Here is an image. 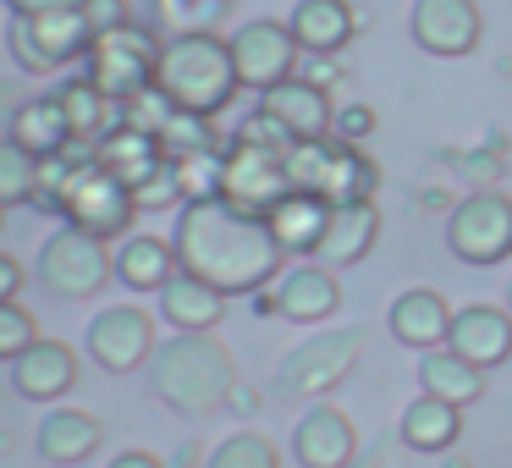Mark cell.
Returning a JSON list of instances; mask_svg holds the SVG:
<instances>
[{"mask_svg":"<svg viewBox=\"0 0 512 468\" xmlns=\"http://www.w3.org/2000/svg\"><path fill=\"white\" fill-rule=\"evenodd\" d=\"M171 248H177V270L210 281L226 298H254L287 265V254L276 248L265 215H248L226 199H188L182 204Z\"/></svg>","mask_w":512,"mask_h":468,"instance_id":"cell-1","label":"cell"},{"mask_svg":"<svg viewBox=\"0 0 512 468\" xmlns=\"http://www.w3.org/2000/svg\"><path fill=\"white\" fill-rule=\"evenodd\" d=\"M149 386H155V397L166 402L171 413H182V419H210V413H221L237 391V358L215 331H204V336L177 331L171 342L155 347V358H149Z\"/></svg>","mask_w":512,"mask_h":468,"instance_id":"cell-2","label":"cell"},{"mask_svg":"<svg viewBox=\"0 0 512 468\" xmlns=\"http://www.w3.org/2000/svg\"><path fill=\"white\" fill-rule=\"evenodd\" d=\"M155 89L166 94L177 111L193 116H221L237 100V67H232V45L221 34H171L160 45V67H155Z\"/></svg>","mask_w":512,"mask_h":468,"instance_id":"cell-3","label":"cell"},{"mask_svg":"<svg viewBox=\"0 0 512 468\" xmlns=\"http://www.w3.org/2000/svg\"><path fill=\"white\" fill-rule=\"evenodd\" d=\"M287 182L325 204H353V199H375L380 166L358 144H342L331 133V138H309V144L287 149Z\"/></svg>","mask_w":512,"mask_h":468,"instance_id":"cell-4","label":"cell"},{"mask_svg":"<svg viewBox=\"0 0 512 468\" xmlns=\"http://www.w3.org/2000/svg\"><path fill=\"white\" fill-rule=\"evenodd\" d=\"M160 45L166 34H155L149 23H122L111 34H94L89 56H83V78L105 94V100H133V94L155 89V67H160Z\"/></svg>","mask_w":512,"mask_h":468,"instance_id":"cell-5","label":"cell"},{"mask_svg":"<svg viewBox=\"0 0 512 468\" xmlns=\"http://www.w3.org/2000/svg\"><path fill=\"white\" fill-rule=\"evenodd\" d=\"M111 276H116L111 243L78 232V226H61V232H50L45 248H39V287H45L50 298L83 303V298H94V292H100Z\"/></svg>","mask_w":512,"mask_h":468,"instance_id":"cell-6","label":"cell"},{"mask_svg":"<svg viewBox=\"0 0 512 468\" xmlns=\"http://www.w3.org/2000/svg\"><path fill=\"white\" fill-rule=\"evenodd\" d=\"M94 45L89 17L78 12H39V17H12V34H6V50L23 72L45 78V72H61L72 61H83Z\"/></svg>","mask_w":512,"mask_h":468,"instance_id":"cell-7","label":"cell"},{"mask_svg":"<svg viewBox=\"0 0 512 468\" xmlns=\"http://www.w3.org/2000/svg\"><path fill=\"white\" fill-rule=\"evenodd\" d=\"M364 347H369L364 325H342V331L309 336L303 347H292V353H287L276 386L287 391V397H325V391H336L358 369V353H364Z\"/></svg>","mask_w":512,"mask_h":468,"instance_id":"cell-8","label":"cell"},{"mask_svg":"<svg viewBox=\"0 0 512 468\" xmlns=\"http://www.w3.org/2000/svg\"><path fill=\"white\" fill-rule=\"evenodd\" d=\"M133 215H138V204H133V188H127V182H116L111 171H100L94 160H83V166L72 171L67 199H61V221L67 226L111 243V237L133 232Z\"/></svg>","mask_w":512,"mask_h":468,"instance_id":"cell-9","label":"cell"},{"mask_svg":"<svg viewBox=\"0 0 512 468\" xmlns=\"http://www.w3.org/2000/svg\"><path fill=\"white\" fill-rule=\"evenodd\" d=\"M446 248H452L463 265H501L512 254V199L496 188L468 193L463 204H452L446 215Z\"/></svg>","mask_w":512,"mask_h":468,"instance_id":"cell-10","label":"cell"},{"mask_svg":"<svg viewBox=\"0 0 512 468\" xmlns=\"http://www.w3.org/2000/svg\"><path fill=\"white\" fill-rule=\"evenodd\" d=\"M287 193H292L287 155L243 144V138L226 144V155H221V199L226 204H237V210H248V215H265L270 204H281Z\"/></svg>","mask_w":512,"mask_h":468,"instance_id":"cell-11","label":"cell"},{"mask_svg":"<svg viewBox=\"0 0 512 468\" xmlns=\"http://www.w3.org/2000/svg\"><path fill=\"white\" fill-rule=\"evenodd\" d=\"M232 67H237V83L243 89H276V83L298 78V39H292L287 23H276V17H254V23H243L232 39Z\"/></svg>","mask_w":512,"mask_h":468,"instance_id":"cell-12","label":"cell"},{"mask_svg":"<svg viewBox=\"0 0 512 468\" xmlns=\"http://www.w3.org/2000/svg\"><path fill=\"white\" fill-rule=\"evenodd\" d=\"M155 320L149 309H133V303H116V309H100L89 320V358L111 375H133V369H149L155 358Z\"/></svg>","mask_w":512,"mask_h":468,"instance_id":"cell-13","label":"cell"},{"mask_svg":"<svg viewBox=\"0 0 512 468\" xmlns=\"http://www.w3.org/2000/svg\"><path fill=\"white\" fill-rule=\"evenodd\" d=\"M413 45L430 50V56H468L479 50L485 34V17H479L474 0H413Z\"/></svg>","mask_w":512,"mask_h":468,"instance_id":"cell-14","label":"cell"},{"mask_svg":"<svg viewBox=\"0 0 512 468\" xmlns=\"http://www.w3.org/2000/svg\"><path fill=\"white\" fill-rule=\"evenodd\" d=\"M292 457L298 468H347L358 463V430L336 402H314L292 430Z\"/></svg>","mask_w":512,"mask_h":468,"instance_id":"cell-15","label":"cell"},{"mask_svg":"<svg viewBox=\"0 0 512 468\" xmlns=\"http://www.w3.org/2000/svg\"><path fill=\"white\" fill-rule=\"evenodd\" d=\"M446 347H452L463 364H474V369L507 364V358H512V314L496 309V303H468V309L452 314Z\"/></svg>","mask_w":512,"mask_h":468,"instance_id":"cell-16","label":"cell"},{"mask_svg":"<svg viewBox=\"0 0 512 468\" xmlns=\"http://www.w3.org/2000/svg\"><path fill=\"white\" fill-rule=\"evenodd\" d=\"M259 111L270 116V122L287 127L292 144H309V138H331V122H336V105L325 89H314L309 78H287L276 83V89L259 94Z\"/></svg>","mask_w":512,"mask_h":468,"instance_id":"cell-17","label":"cell"},{"mask_svg":"<svg viewBox=\"0 0 512 468\" xmlns=\"http://www.w3.org/2000/svg\"><path fill=\"white\" fill-rule=\"evenodd\" d=\"M380 243V210L375 199H353V204H331V221H325V237L314 248V265H331V270H347V265H364Z\"/></svg>","mask_w":512,"mask_h":468,"instance_id":"cell-18","label":"cell"},{"mask_svg":"<svg viewBox=\"0 0 512 468\" xmlns=\"http://www.w3.org/2000/svg\"><path fill=\"white\" fill-rule=\"evenodd\" d=\"M270 298H276L281 320L314 325V320H331V314L342 309V281H336V270H325V265H298V270H287V276L270 281Z\"/></svg>","mask_w":512,"mask_h":468,"instance_id":"cell-19","label":"cell"},{"mask_svg":"<svg viewBox=\"0 0 512 468\" xmlns=\"http://www.w3.org/2000/svg\"><path fill=\"white\" fill-rule=\"evenodd\" d=\"M12 386H17V397H28V402L67 397V391L78 386V353H72L67 342H56V336H39V342L12 364Z\"/></svg>","mask_w":512,"mask_h":468,"instance_id":"cell-20","label":"cell"},{"mask_svg":"<svg viewBox=\"0 0 512 468\" xmlns=\"http://www.w3.org/2000/svg\"><path fill=\"white\" fill-rule=\"evenodd\" d=\"M452 303L441 298L435 287H408L397 303H391L386 325L391 336H397L402 347H419V353H435V347H446V331H452Z\"/></svg>","mask_w":512,"mask_h":468,"instance_id":"cell-21","label":"cell"},{"mask_svg":"<svg viewBox=\"0 0 512 468\" xmlns=\"http://www.w3.org/2000/svg\"><path fill=\"white\" fill-rule=\"evenodd\" d=\"M287 28H292L303 56H342L358 34V12L347 0H298Z\"/></svg>","mask_w":512,"mask_h":468,"instance_id":"cell-22","label":"cell"},{"mask_svg":"<svg viewBox=\"0 0 512 468\" xmlns=\"http://www.w3.org/2000/svg\"><path fill=\"white\" fill-rule=\"evenodd\" d=\"M160 314L171 320V331L204 336V331H215V325L226 320V292H215L210 281H199V276H188V270H177V276L160 287Z\"/></svg>","mask_w":512,"mask_h":468,"instance_id":"cell-23","label":"cell"},{"mask_svg":"<svg viewBox=\"0 0 512 468\" xmlns=\"http://www.w3.org/2000/svg\"><path fill=\"white\" fill-rule=\"evenodd\" d=\"M325 221H331V204L314 199V193H298V188L265 210V226L276 237V248L281 254H303V259H314V248L325 237Z\"/></svg>","mask_w":512,"mask_h":468,"instance_id":"cell-24","label":"cell"},{"mask_svg":"<svg viewBox=\"0 0 512 468\" xmlns=\"http://www.w3.org/2000/svg\"><path fill=\"white\" fill-rule=\"evenodd\" d=\"M105 430L94 413L83 408H50L45 424H39V457L56 468H72V463H89L94 452H100Z\"/></svg>","mask_w":512,"mask_h":468,"instance_id":"cell-25","label":"cell"},{"mask_svg":"<svg viewBox=\"0 0 512 468\" xmlns=\"http://www.w3.org/2000/svg\"><path fill=\"white\" fill-rule=\"evenodd\" d=\"M171 276H177V248H171V237H155V232L122 237V248H116V281L127 292H160Z\"/></svg>","mask_w":512,"mask_h":468,"instance_id":"cell-26","label":"cell"},{"mask_svg":"<svg viewBox=\"0 0 512 468\" xmlns=\"http://www.w3.org/2000/svg\"><path fill=\"white\" fill-rule=\"evenodd\" d=\"M94 166L111 171V177H116V182H127V188H138L144 177H155V171L166 166V149H160L149 133H133V127L116 122L111 133H105L100 144H94Z\"/></svg>","mask_w":512,"mask_h":468,"instance_id":"cell-27","label":"cell"},{"mask_svg":"<svg viewBox=\"0 0 512 468\" xmlns=\"http://www.w3.org/2000/svg\"><path fill=\"white\" fill-rule=\"evenodd\" d=\"M6 138H12L17 149H28L34 160H50V155H61V149L72 144V127H67V111H61L56 94H39V100L17 105L12 133Z\"/></svg>","mask_w":512,"mask_h":468,"instance_id":"cell-28","label":"cell"},{"mask_svg":"<svg viewBox=\"0 0 512 468\" xmlns=\"http://www.w3.org/2000/svg\"><path fill=\"white\" fill-rule=\"evenodd\" d=\"M419 386H424V397H441V402H452V408H468V402L485 397V369L463 364L452 347H435V353L419 358Z\"/></svg>","mask_w":512,"mask_h":468,"instance_id":"cell-29","label":"cell"},{"mask_svg":"<svg viewBox=\"0 0 512 468\" xmlns=\"http://www.w3.org/2000/svg\"><path fill=\"white\" fill-rule=\"evenodd\" d=\"M56 100H61V111H67L72 138H83V144H100V138L111 133L116 122H122V105L105 100V94L94 89L89 78H67V83L56 89Z\"/></svg>","mask_w":512,"mask_h":468,"instance_id":"cell-30","label":"cell"},{"mask_svg":"<svg viewBox=\"0 0 512 468\" xmlns=\"http://www.w3.org/2000/svg\"><path fill=\"white\" fill-rule=\"evenodd\" d=\"M457 430H463V408H452L441 397H419L402 413V446H413V452H446L457 441Z\"/></svg>","mask_w":512,"mask_h":468,"instance_id":"cell-31","label":"cell"},{"mask_svg":"<svg viewBox=\"0 0 512 468\" xmlns=\"http://www.w3.org/2000/svg\"><path fill=\"white\" fill-rule=\"evenodd\" d=\"M34 182H39V160L28 149H17L12 138H0V210L34 204Z\"/></svg>","mask_w":512,"mask_h":468,"instance_id":"cell-32","label":"cell"},{"mask_svg":"<svg viewBox=\"0 0 512 468\" xmlns=\"http://www.w3.org/2000/svg\"><path fill=\"white\" fill-rule=\"evenodd\" d=\"M204 468H281V452H276V441H265L259 430H243V435L215 446V452L204 457Z\"/></svg>","mask_w":512,"mask_h":468,"instance_id":"cell-33","label":"cell"},{"mask_svg":"<svg viewBox=\"0 0 512 468\" xmlns=\"http://www.w3.org/2000/svg\"><path fill=\"white\" fill-rule=\"evenodd\" d=\"M226 6H215V0H155V23L171 34H215V23H221Z\"/></svg>","mask_w":512,"mask_h":468,"instance_id":"cell-34","label":"cell"},{"mask_svg":"<svg viewBox=\"0 0 512 468\" xmlns=\"http://www.w3.org/2000/svg\"><path fill=\"white\" fill-rule=\"evenodd\" d=\"M221 155L226 149H199V155H182L171 160L182 182V204L188 199H221Z\"/></svg>","mask_w":512,"mask_h":468,"instance_id":"cell-35","label":"cell"},{"mask_svg":"<svg viewBox=\"0 0 512 468\" xmlns=\"http://www.w3.org/2000/svg\"><path fill=\"white\" fill-rule=\"evenodd\" d=\"M39 342V325L23 303H0V364H17Z\"/></svg>","mask_w":512,"mask_h":468,"instance_id":"cell-36","label":"cell"},{"mask_svg":"<svg viewBox=\"0 0 512 468\" xmlns=\"http://www.w3.org/2000/svg\"><path fill=\"white\" fill-rule=\"evenodd\" d=\"M133 204H138V210H166V204H182L177 166L166 160V166H160L155 177H144V182H138V188H133Z\"/></svg>","mask_w":512,"mask_h":468,"instance_id":"cell-37","label":"cell"},{"mask_svg":"<svg viewBox=\"0 0 512 468\" xmlns=\"http://www.w3.org/2000/svg\"><path fill=\"white\" fill-rule=\"evenodd\" d=\"M237 138H243V144H259V149H276V155H287V149H292L287 127H281V122H270L265 111H254V116H248V122L237 127Z\"/></svg>","mask_w":512,"mask_h":468,"instance_id":"cell-38","label":"cell"},{"mask_svg":"<svg viewBox=\"0 0 512 468\" xmlns=\"http://www.w3.org/2000/svg\"><path fill=\"white\" fill-rule=\"evenodd\" d=\"M331 133L342 138V144H364V138L375 133V111H369V105H342L336 122H331Z\"/></svg>","mask_w":512,"mask_h":468,"instance_id":"cell-39","label":"cell"},{"mask_svg":"<svg viewBox=\"0 0 512 468\" xmlns=\"http://www.w3.org/2000/svg\"><path fill=\"white\" fill-rule=\"evenodd\" d=\"M83 17H89V34H111V28L133 23V6H127V0H89Z\"/></svg>","mask_w":512,"mask_h":468,"instance_id":"cell-40","label":"cell"},{"mask_svg":"<svg viewBox=\"0 0 512 468\" xmlns=\"http://www.w3.org/2000/svg\"><path fill=\"white\" fill-rule=\"evenodd\" d=\"M89 0H6V12L12 17H39V12H78Z\"/></svg>","mask_w":512,"mask_h":468,"instance_id":"cell-41","label":"cell"},{"mask_svg":"<svg viewBox=\"0 0 512 468\" xmlns=\"http://www.w3.org/2000/svg\"><path fill=\"white\" fill-rule=\"evenodd\" d=\"M17 292H23V265L0 248V303H17Z\"/></svg>","mask_w":512,"mask_h":468,"instance_id":"cell-42","label":"cell"},{"mask_svg":"<svg viewBox=\"0 0 512 468\" xmlns=\"http://www.w3.org/2000/svg\"><path fill=\"white\" fill-rule=\"evenodd\" d=\"M457 166H463V171H479L474 182H496L501 160H496V155H463V160H457Z\"/></svg>","mask_w":512,"mask_h":468,"instance_id":"cell-43","label":"cell"},{"mask_svg":"<svg viewBox=\"0 0 512 468\" xmlns=\"http://www.w3.org/2000/svg\"><path fill=\"white\" fill-rule=\"evenodd\" d=\"M111 468H166L155 452H122V457H111Z\"/></svg>","mask_w":512,"mask_h":468,"instance_id":"cell-44","label":"cell"},{"mask_svg":"<svg viewBox=\"0 0 512 468\" xmlns=\"http://www.w3.org/2000/svg\"><path fill=\"white\" fill-rule=\"evenodd\" d=\"M226 408H237V413H254V408H259V397H254V391H248V386H237Z\"/></svg>","mask_w":512,"mask_h":468,"instance_id":"cell-45","label":"cell"},{"mask_svg":"<svg viewBox=\"0 0 512 468\" xmlns=\"http://www.w3.org/2000/svg\"><path fill=\"white\" fill-rule=\"evenodd\" d=\"M347 468H380V457H358V463H347Z\"/></svg>","mask_w":512,"mask_h":468,"instance_id":"cell-46","label":"cell"},{"mask_svg":"<svg viewBox=\"0 0 512 468\" xmlns=\"http://www.w3.org/2000/svg\"><path fill=\"white\" fill-rule=\"evenodd\" d=\"M507 314H512V281H507Z\"/></svg>","mask_w":512,"mask_h":468,"instance_id":"cell-47","label":"cell"},{"mask_svg":"<svg viewBox=\"0 0 512 468\" xmlns=\"http://www.w3.org/2000/svg\"><path fill=\"white\" fill-rule=\"evenodd\" d=\"M215 6H232V0H215Z\"/></svg>","mask_w":512,"mask_h":468,"instance_id":"cell-48","label":"cell"},{"mask_svg":"<svg viewBox=\"0 0 512 468\" xmlns=\"http://www.w3.org/2000/svg\"><path fill=\"white\" fill-rule=\"evenodd\" d=\"M0 226H6V210H0Z\"/></svg>","mask_w":512,"mask_h":468,"instance_id":"cell-49","label":"cell"},{"mask_svg":"<svg viewBox=\"0 0 512 468\" xmlns=\"http://www.w3.org/2000/svg\"><path fill=\"white\" fill-rule=\"evenodd\" d=\"M452 468H468V463H452Z\"/></svg>","mask_w":512,"mask_h":468,"instance_id":"cell-50","label":"cell"}]
</instances>
